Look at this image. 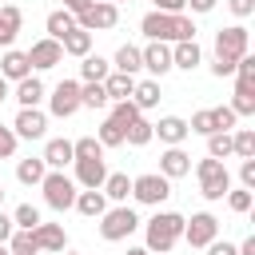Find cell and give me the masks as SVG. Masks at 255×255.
<instances>
[{
	"label": "cell",
	"instance_id": "1",
	"mask_svg": "<svg viewBox=\"0 0 255 255\" xmlns=\"http://www.w3.org/2000/svg\"><path fill=\"white\" fill-rule=\"evenodd\" d=\"M139 32L147 40H163V44H175V40H195V20L187 12H147L139 20Z\"/></svg>",
	"mask_w": 255,
	"mask_h": 255
},
{
	"label": "cell",
	"instance_id": "2",
	"mask_svg": "<svg viewBox=\"0 0 255 255\" xmlns=\"http://www.w3.org/2000/svg\"><path fill=\"white\" fill-rule=\"evenodd\" d=\"M251 52V32L243 24H231V28H219L215 32V60H211V76H231L235 72V60Z\"/></svg>",
	"mask_w": 255,
	"mask_h": 255
},
{
	"label": "cell",
	"instance_id": "3",
	"mask_svg": "<svg viewBox=\"0 0 255 255\" xmlns=\"http://www.w3.org/2000/svg\"><path fill=\"white\" fill-rule=\"evenodd\" d=\"M143 227V247L151 251V255H167L179 239H183V215L179 211H155L147 223H139Z\"/></svg>",
	"mask_w": 255,
	"mask_h": 255
},
{
	"label": "cell",
	"instance_id": "4",
	"mask_svg": "<svg viewBox=\"0 0 255 255\" xmlns=\"http://www.w3.org/2000/svg\"><path fill=\"white\" fill-rule=\"evenodd\" d=\"M195 179H199V195L211 199V203L223 199L227 187H231V171H227V163H223V159H211V155L195 163Z\"/></svg>",
	"mask_w": 255,
	"mask_h": 255
},
{
	"label": "cell",
	"instance_id": "5",
	"mask_svg": "<svg viewBox=\"0 0 255 255\" xmlns=\"http://www.w3.org/2000/svg\"><path fill=\"white\" fill-rule=\"evenodd\" d=\"M135 231H139V215L128 203H116V207H108L100 215V239H108V243H124Z\"/></svg>",
	"mask_w": 255,
	"mask_h": 255
},
{
	"label": "cell",
	"instance_id": "6",
	"mask_svg": "<svg viewBox=\"0 0 255 255\" xmlns=\"http://www.w3.org/2000/svg\"><path fill=\"white\" fill-rule=\"evenodd\" d=\"M40 191H44V203L52 207V211H72V203H76V179L72 175H64V171H52L48 167V175L40 179Z\"/></svg>",
	"mask_w": 255,
	"mask_h": 255
},
{
	"label": "cell",
	"instance_id": "7",
	"mask_svg": "<svg viewBox=\"0 0 255 255\" xmlns=\"http://www.w3.org/2000/svg\"><path fill=\"white\" fill-rule=\"evenodd\" d=\"M167 195H171V179L159 171H143L131 179V199L143 207H159V203H167Z\"/></svg>",
	"mask_w": 255,
	"mask_h": 255
},
{
	"label": "cell",
	"instance_id": "8",
	"mask_svg": "<svg viewBox=\"0 0 255 255\" xmlns=\"http://www.w3.org/2000/svg\"><path fill=\"white\" fill-rule=\"evenodd\" d=\"M116 24H120V4H112V0H92L76 16V28H84V32H108Z\"/></svg>",
	"mask_w": 255,
	"mask_h": 255
},
{
	"label": "cell",
	"instance_id": "9",
	"mask_svg": "<svg viewBox=\"0 0 255 255\" xmlns=\"http://www.w3.org/2000/svg\"><path fill=\"white\" fill-rule=\"evenodd\" d=\"M211 239H219V219L211 211H195L191 219H183V243L187 247H207Z\"/></svg>",
	"mask_w": 255,
	"mask_h": 255
},
{
	"label": "cell",
	"instance_id": "10",
	"mask_svg": "<svg viewBox=\"0 0 255 255\" xmlns=\"http://www.w3.org/2000/svg\"><path fill=\"white\" fill-rule=\"evenodd\" d=\"M48 112H52L56 120L76 116V112H80V80H60V84L52 88V96H48Z\"/></svg>",
	"mask_w": 255,
	"mask_h": 255
},
{
	"label": "cell",
	"instance_id": "11",
	"mask_svg": "<svg viewBox=\"0 0 255 255\" xmlns=\"http://www.w3.org/2000/svg\"><path fill=\"white\" fill-rule=\"evenodd\" d=\"M16 139H44L48 135V112L44 108H20L12 120Z\"/></svg>",
	"mask_w": 255,
	"mask_h": 255
},
{
	"label": "cell",
	"instance_id": "12",
	"mask_svg": "<svg viewBox=\"0 0 255 255\" xmlns=\"http://www.w3.org/2000/svg\"><path fill=\"white\" fill-rule=\"evenodd\" d=\"M60 60H64V48H60V40H52V36H44V40H36V44L28 48L32 72H48V68H56Z\"/></svg>",
	"mask_w": 255,
	"mask_h": 255
},
{
	"label": "cell",
	"instance_id": "13",
	"mask_svg": "<svg viewBox=\"0 0 255 255\" xmlns=\"http://www.w3.org/2000/svg\"><path fill=\"white\" fill-rule=\"evenodd\" d=\"M139 56H143V68H147L155 80L171 72V44H163V40H147V48H139Z\"/></svg>",
	"mask_w": 255,
	"mask_h": 255
},
{
	"label": "cell",
	"instance_id": "14",
	"mask_svg": "<svg viewBox=\"0 0 255 255\" xmlns=\"http://www.w3.org/2000/svg\"><path fill=\"white\" fill-rule=\"evenodd\" d=\"M159 175H167V179H183V175H191V155L183 151V143L159 151Z\"/></svg>",
	"mask_w": 255,
	"mask_h": 255
},
{
	"label": "cell",
	"instance_id": "15",
	"mask_svg": "<svg viewBox=\"0 0 255 255\" xmlns=\"http://www.w3.org/2000/svg\"><path fill=\"white\" fill-rule=\"evenodd\" d=\"M12 96H16L20 108H40V104L48 100V88H44V80H40L36 72H28L24 80H16V92H12Z\"/></svg>",
	"mask_w": 255,
	"mask_h": 255
},
{
	"label": "cell",
	"instance_id": "16",
	"mask_svg": "<svg viewBox=\"0 0 255 255\" xmlns=\"http://www.w3.org/2000/svg\"><path fill=\"white\" fill-rule=\"evenodd\" d=\"M32 235H36V247L40 251H52V255H60L64 247H68V231H64V223H36L32 227Z\"/></svg>",
	"mask_w": 255,
	"mask_h": 255
},
{
	"label": "cell",
	"instance_id": "17",
	"mask_svg": "<svg viewBox=\"0 0 255 255\" xmlns=\"http://www.w3.org/2000/svg\"><path fill=\"white\" fill-rule=\"evenodd\" d=\"M151 135H159V143L175 147V143H183V139L191 135V128H187L183 116H163L159 124H151Z\"/></svg>",
	"mask_w": 255,
	"mask_h": 255
},
{
	"label": "cell",
	"instance_id": "18",
	"mask_svg": "<svg viewBox=\"0 0 255 255\" xmlns=\"http://www.w3.org/2000/svg\"><path fill=\"white\" fill-rule=\"evenodd\" d=\"M72 167H76V187H104V179H108V163L104 159H72Z\"/></svg>",
	"mask_w": 255,
	"mask_h": 255
},
{
	"label": "cell",
	"instance_id": "19",
	"mask_svg": "<svg viewBox=\"0 0 255 255\" xmlns=\"http://www.w3.org/2000/svg\"><path fill=\"white\" fill-rule=\"evenodd\" d=\"M203 64V48L195 40H175L171 44V68H183V72H195Z\"/></svg>",
	"mask_w": 255,
	"mask_h": 255
},
{
	"label": "cell",
	"instance_id": "20",
	"mask_svg": "<svg viewBox=\"0 0 255 255\" xmlns=\"http://www.w3.org/2000/svg\"><path fill=\"white\" fill-rule=\"evenodd\" d=\"M80 215H88V219H100L104 211H108V195L100 191V187H84V191H76V203H72Z\"/></svg>",
	"mask_w": 255,
	"mask_h": 255
},
{
	"label": "cell",
	"instance_id": "21",
	"mask_svg": "<svg viewBox=\"0 0 255 255\" xmlns=\"http://www.w3.org/2000/svg\"><path fill=\"white\" fill-rule=\"evenodd\" d=\"M32 72V64H28V52H20V48H8L4 52V60H0V76L8 80V84H16V80H24Z\"/></svg>",
	"mask_w": 255,
	"mask_h": 255
},
{
	"label": "cell",
	"instance_id": "22",
	"mask_svg": "<svg viewBox=\"0 0 255 255\" xmlns=\"http://www.w3.org/2000/svg\"><path fill=\"white\" fill-rule=\"evenodd\" d=\"M20 28H24V12L16 4H4L0 8V48H12V40L20 36Z\"/></svg>",
	"mask_w": 255,
	"mask_h": 255
},
{
	"label": "cell",
	"instance_id": "23",
	"mask_svg": "<svg viewBox=\"0 0 255 255\" xmlns=\"http://www.w3.org/2000/svg\"><path fill=\"white\" fill-rule=\"evenodd\" d=\"M40 159H44L52 171H64V167L72 163V139H48L44 151H40Z\"/></svg>",
	"mask_w": 255,
	"mask_h": 255
},
{
	"label": "cell",
	"instance_id": "24",
	"mask_svg": "<svg viewBox=\"0 0 255 255\" xmlns=\"http://www.w3.org/2000/svg\"><path fill=\"white\" fill-rule=\"evenodd\" d=\"M131 88H135V76H128V72H108L104 76V92H108V100H131Z\"/></svg>",
	"mask_w": 255,
	"mask_h": 255
},
{
	"label": "cell",
	"instance_id": "25",
	"mask_svg": "<svg viewBox=\"0 0 255 255\" xmlns=\"http://www.w3.org/2000/svg\"><path fill=\"white\" fill-rule=\"evenodd\" d=\"M159 80H135V88H131V104L139 108V112H151L155 104H159Z\"/></svg>",
	"mask_w": 255,
	"mask_h": 255
},
{
	"label": "cell",
	"instance_id": "26",
	"mask_svg": "<svg viewBox=\"0 0 255 255\" xmlns=\"http://www.w3.org/2000/svg\"><path fill=\"white\" fill-rule=\"evenodd\" d=\"M48 175V163L40 159V155H28V159H20L16 163V179L24 183V187H40V179Z\"/></svg>",
	"mask_w": 255,
	"mask_h": 255
},
{
	"label": "cell",
	"instance_id": "27",
	"mask_svg": "<svg viewBox=\"0 0 255 255\" xmlns=\"http://www.w3.org/2000/svg\"><path fill=\"white\" fill-rule=\"evenodd\" d=\"M112 203H128V195H131V175L128 171H108V179H104V187H100Z\"/></svg>",
	"mask_w": 255,
	"mask_h": 255
},
{
	"label": "cell",
	"instance_id": "28",
	"mask_svg": "<svg viewBox=\"0 0 255 255\" xmlns=\"http://www.w3.org/2000/svg\"><path fill=\"white\" fill-rule=\"evenodd\" d=\"M44 28H48V36H52V40H64V36L76 28V12H68V8H56V12H48Z\"/></svg>",
	"mask_w": 255,
	"mask_h": 255
},
{
	"label": "cell",
	"instance_id": "29",
	"mask_svg": "<svg viewBox=\"0 0 255 255\" xmlns=\"http://www.w3.org/2000/svg\"><path fill=\"white\" fill-rule=\"evenodd\" d=\"M60 48H64V56H88L92 52V32H84V28H72L64 40H60Z\"/></svg>",
	"mask_w": 255,
	"mask_h": 255
},
{
	"label": "cell",
	"instance_id": "30",
	"mask_svg": "<svg viewBox=\"0 0 255 255\" xmlns=\"http://www.w3.org/2000/svg\"><path fill=\"white\" fill-rule=\"evenodd\" d=\"M112 68H116V72H128V76H135V72L143 68V56H139V48H135V44H120V52H116Z\"/></svg>",
	"mask_w": 255,
	"mask_h": 255
},
{
	"label": "cell",
	"instance_id": "31",
	"mask_svg": "<svg viewBox=\"0 0 255 255\" xmlns=\"http://www.w3.org/2000/svg\"><path fill=\"white\" fill-rule=\"evenodd\" d=\"M108 72H112V64H108L104 56H92V52H88V56H80V84H92V80H104Z\"/></svg>",
	"mask_w": 255,
	"mask_h": 255
},
{
	"label": "cell",
	"instance_id": "32",
	"mask_svg": "<svg viewBox=\"0 0 255 255\" xmlns=\"http://www.w3.org/2000/svg\"><path fill=\"white\" fill-rule=\"evenodd\" d=\"M155 135H151V120L147 116H139V120H131L128 128H124V143H131V147H147Z\"/></svg>",
	"mask_w": 255,
	"mask_h": 255
},
{
	"label": "cell",
	"instance_id": "33",
	"mask_svg": "<svg viewBox=\"0 0 255 255\" xmlns=\"http://www.w3.org/2000/svg\"><path fill=\"white\" fill-rule=\"evenodd\" d=\"M231 155L255 159V128H231Z\"/></svg>",
	"mask_w": 255,
	"mask_h": 255
},
{
	"label": "cell",
	"instance_id": "34",
	"mask_svg": "<svg viewBox=\"0 0 255 255\" xmlns=\"http://www.w3.org/2000/svg\"><path fill=\"white\" fill-rule=\"evenodd\" d=\"M108 92H104V80H92V84H80V108H108Z\"/></svg>",
	"mask_w": 255,
	"mask_h": 255
},
{
	"label": "cell",
	"instance_id": "35",
	"mask_svg": "<svg viewBox=\"0 0 255 255\" xmlns=\"http://www.w3.org/2000/svg\"><path fill=\"white\" fill-rule=\"evenodd\" d=\"M8 251H12V255H40V247H36V235H32L28 227H16V231L8 235Z\"/></svg>",
	"mask_w": 255,
	"mask_h": 255
},
{
	"label": "cell",
	"instance_id": "36",
	"mask_svg": "<svg viewBox=\"0 0 255 255\" xmlns=\"http://www.w3.org/2000/svg\"><path fill=\"white\" fill-rule=\"evenodd\" d=\"M72 159H104V143L96 135H80L72 139Z\"/></svg>",
	"mask_w": 255,
	"mask_h": 255
},
{
	"label": "cell",
	"instance_id": "37",
	"mask_svg": "<svg viewBox=\"0 0 255 255\" xmlns=\"http://www.w3.org/2000/svg\"><path fill=\"white\" fill-rule=\"evenodd\" d=\"M239 120L243 116H255V88H235V96H231V104H227Z\"/></svg>",
	"mask_w": 255,
	"mask_h": 255
},
{
	"label": "cell",
	"instance_id": "38",
	"mask_svg": "<svg viewBox=\"0 0 255 255\" xmlns=\"http://www.w3.org/2000/svg\"><path fill=\"white\" fill-rule=\"evenodd\" d=\"M96 139H100L104 147H124V128H120V124H116V120L108 116V120L100 124V131H96Z\"/></svg>",
	"mask_w": 255,
	"mask_h": 255
},
{
	"label": "cell",
	"instance_id": "39",
	"mask_svg": "<svg viewBox=\"0 0 255 255\" xmlns=\"http://www.w3.org/2000/svg\"><path fill=\"white\" fill-rule=\"evenodd\" d=\"M223 199H227V207H231L235 215H247V211H251V203H255V195H251L247 187H227V195H223Z\"/></svg>",
	"mask_w": 255,
	"mask_h": 255
},
{
	"label": "cell",
	"instance_id": "40",
	"mask_svg": "<svg viewBox=\"0 0 255 255\" xmlns=\"http://www.w3.org/2000/svg\"><path fill=\"white\" fill-rule=\"evenodd\" d=\"M207 155L211 159H227L231 155V131H211L207 135Z\"/></svg>",
	"mask_w": 255,
	"mask_h": 255
},
{
	"label": "cell",
	"instance_id": "41",
	"mask_svg": "<svg viewBox=\"0 0 255 255\" xmlns=\"http://www.w3.org/2000/svg\"><path fill=\"white\" fill-rule=\"evenodd\" d=\"M139 116H143V112H139L131 100H116V108H112V120H116L120 128H128V124H131V120H139Z\"/></svg>",
	"mask_w": 255,
	"mask_h": 255
},
{
	"label": "cell",
	"instance_id": "42",
	"mask_svg": "<svg viewBox=\"0 0 255 255\" xmlns=\"http://www.w3.org/2000/svg\"><path fill=\"white\" fill-rule=\"evenodd\" d=\"M187 128H191L195 135H211V131H215V116H211V108H199V112L187 120Z\"/></svg>",
	"mask_w": 255,
	"mask_h": 255
},
{
	"label": "cell",
	"instance_id": "43",
	"mask_svg": "<svg viewBox=\"0 0 255 255\" xmlns=\"http://www.w3.org/2000/svg\"><path fill=\"white\" fill-rule=\"evenodd\" d=\"M12 223H16V227H28V231H32V227L40 223V207H32V203H20V207L12 211Z\"/></svg>",
	"mask_w": 255,
	"mask_h": 255
},
{
	"label": "cell",
	"instance_id": "44",
	"mask_svg": "<svg viewBox=\"0 0 255 255\" xmlns=\"http://www.w3.org/2000/svg\"><path fill=\"white\" fill-rule=\"evenodd\" d=\"M211 116H215V131H231L235 124H239V116L227 108V104H219V108H211Z\"/></svg>",
	"mask_w": 255,
	"mask_h": 255
},
{
	"label": "cell",
	"instance_id": "45",
	"mask_svg": "<svg viewBox=\"0 0 255 255\" xmlns=\"http://www.w3.org/2000/svg\"><path fill=\"white\" fill-rule=\"evenodd\" d=\"M16 131H12V124H0V159H12L16 155Z\"/></svg>",
	"mask_w": 255,
	"mask_h": 255
},
{
	"label": "cell",
	"instance_id": "46",
	"mask_svg": "<svg viewBox=\"0 0 255 255\" xmlns=\"http://www.w3.org/2000/svg\"><path fill=\"white\" fill-rule=\"evenodd\" d=\"M239 187L255 191V159H243V163H239Z\"/></svg>",
	"mask_w": 255,
	"mask_h": 255
},
{
	"label": "cell",
	"instance_id": "47",
	"mask_svg": "<svg viewBox=\"0 0 255 255\" xmlns=\"http://www.w3.org/2000/svg\"><path fill=\"white\" fill-rule=\"evenodd\" d=\"M227 8H231V16H239V20H247V16L255 12V0H227Z\"/></svg>",
	"mask_w": 255,
	"mask_h": 255
},
{
	"label": "cell",
	"instance_id": "48",
	"mask_svg": "<svg viewBox=\"0 0 255 255\" xmlns=\"http://www.w3.org/2000/svg\"><path fill=\"white\" fill-rule=\"evenodd\" d=\"M207 255H239V251H235V243H227V239H211V243H207Z\"/></svg>",
	"mask_w": 255,
	"mask_h": 255
},
{
	"label": "cell",
	"instance_id": "49",
	"mask_svg": "<svg viewBox=\"0 0 255 255\" xmlns=\"http://www.w3.org/2000/svg\"><path fill=\"white\" fill-rule=\"evenodd\" d=\"M155 12H187V0H151Z\"/></svg>",
	"mask_w": 255,
	"mask_h": 255
},
{
	"label": "cell",
	"instance_id": "50",
	"mask_svg": "<svg viewBox=\"0 0 255 255\" xmlns=\"http://www.w3.org/2000/svg\"><path fill=\"white\" fill-rule=\"evenodd\" d=\"M215 4H219V0H187V8H191L195 16H207V12H215Z\"/></svg>",
	"mask_w": 255,
	"mask_h": 255
},
{
	"label": "cell",
	"instance_id": "51",
	"mask_svg": "<svg viewBox=\"0 0 255 255\" xmlns=\"http://www.w3.org/2000/svg\"><path fill=\"white\" fill-rule=\"evenodd\" d=\"M12 231H16V223H12V215H4V207H0V243H8Z\"/></svg>",
	"mask_w": 255,
	"mask_h": 255
},
{
	"label": "cell",
	"instance_id": "52",
	"mask_svg": "<svg viewBox=\"0 0 255 255\" xmlns=\"http://www.w3.org/2000/svg\"><path fill=\"white\" fill-rule=\"evenodd\" d=\"M88 4H92V0H64V4H60V8H68V12H76V16H80V12H84V8H88Z\"/></svg>",
	"mask_w": 255,
	"mask_h": 255
},
{
	"label": "cell",
	"instance_id": "53",
	"mask_svg": "<svg viewBox=\"0 0 255 255\" xmlns=\"http://www.w3.org/2000/svg\"><path fill=\"white\" fill-rule=\"evenodd\" d=\"M235 251H239V255H255V235H247V239H243Z\"/></svg>",
	"mask_w": 255,
	"mask_h": 255
},
{
	"label": "cell",
	"instance_id": "54",
	"mask_svg": "<svg viewBox=\"0 0 255 255\" xmlns=\"http://www.w3.org/2000/svg\"><path fill=\"white\" fill-rule=\"evenodd\" d=\"M4 100H8V80L0 76V104H4Z\"/></svg>",
	"mask_w": 255,
	"mask_h": 255
},
{
	"label": "cell",
	"instance_id": "55",
	"mask_svg": "<svg viewBox=\"0 0 255 255\" xmlns=\"http://www.w3.org/2000/svg\"><path fill=\"white\" fill-rule=\"evenodd\" d=\"M128 255H151L147 247H128Z\"/></svg>",
	"mask_w": 255,
	"mask_h": 255
},
{
	"label": "cell",
	"instance_id": "56",
	"mask_svg": "<svg viewBox=\"0 0 255 255\" xmlns=\"http://www.w3.org/2000/svg\"><path fill=\"white\" fill-rule=\"evenodd\" d=\"M0 255H12V251H8V243H0Z\"/></svg>",
	"mask_w": 255,
	"mask_h": 255
},
{
	"label": "cell",
	"instance_id": "57",
	"mask_svg": "<svg viewBox=\"0 0 255 255\" xmlns=\"http://www.w3.org/2000/svg\"><path fill=\"white\" fill-rule=\"evenodd\" d=\"M4 195H8V191H4V183H0V207H4Z\"/></svg>",
	"mask_w": 255,
	"mask_h": 255
},
{
	"label": "cell",
	"instance_id": "58",
	"mask_svg": "<svg viewBox=\"0 0 255 255\" xmlns=\"http://www.w3.org/2000/svg\"><path fill=\"white\" fill-rule=\"evenodd\" d=\"M60 255H76V251H68V247H64V251H60Z\"/></svg>",
	"mask_w": 255,
	"mask_h": 255
},
{
	"label": "cell",
	"instance_id": "59",
	"mask_svg": "<svg viewBox=\"0 0 255 255\" xmlns=\"http://www.w3.org/2000/svg\"><path fill=\"white\" fill-rule=\"evenodd\" d=\"M112 4H124V0H112Z\"/></svg>",
	"mask_w": 255,
	"mask_h": 255
}]
</instances>
